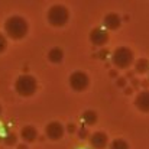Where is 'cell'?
I'll use <instances>...</instances> for the list:
<instances>
[{
	"mask_svg": "<svg viewBox=\"0 0 149 149\" xmlns=\"http://www.w3.org/2000/svg\"><path fill=\"white\" fill-rule=\"evenodd\" d=\"M28 31H29V25L22 16L15 15L4 22V32L10 39L19 41L28 35Z\"/></svg>",
	"mask_w": 149,
	"mask_h": 149,
	"instance_id": "6da1fadb",
	"label": "cell"
},
{
	"mask_svg": "<svg viewBox=\"0 0 149 149\" xmlns=\"http://www.w3.org/2000/svg\"><path fill=\"white\" fill-rule=\"evenodd\" d=\"M36 88H38L36 80L31 74L19 75L16 78V81H15V90L22 97H31V96H33L36 93Z\"/></svg>",
	"mask_w": 149,
	"mask_h": 149,
	"instance_id": "7a4b0ae2",
	"label": "cell"
},
{
	"mask_svg": "<svg viewBox=\"0 0 149 149\" xmlns=\"http://www.w3.org/2000/svg\"><path fill=\"white\" fill-rule=\"evenodd\" d=\"M48 22L49 25L55 26V28H61V26H65L70 20V12L65 6L62 4H55L49 7L48 10Z\"/></svg>",
	"mask_w": 149,
	"mask_h": 149,
	"instance_id": "3957f363",
	"label": "cell"
},
{
	"mask_svg": "<svg viewBox=\"0 0 149 149\" xmlns=\"http://www.w3.org/2000/svg\"><path fill=\"white\" fill-rule=\"evenodd\" d=\"M113 64L120 70H127L133 64V51L127 47H119L116 48L111 55Z\"/></svg>",
	"mask_w": 149,
	"mask_h": 149,
	"instance_id": "277c9868",
	"label": "cell"
},
{
	"mask_svg": "<svg viewBox=\"0 0 149 149\" xmlns=\"http://www.w3.org/2000/svg\"><path fill=\"white\" fill-rule=\"evenodd\" d=\"M90 86V78L84 71H74L70 75V87L74 91H84Z\"/></svg>",
	"mask_w": 149,
	"mask_h": 149,
	"instance_id": "5b68a950",
	"label": "cell"
},
{
	"mask_svg": "<svg viewBox=\"0 0 149 149\" xmlns=\"http://www.w3.org/2000/svg\"><path fill=\"white\" fill-rule=\"evenodd\" d=\"M65 133V127L59 122H49L45 127V135L51 141H59Z\"/></svg>",
	"mask_w": 149,
	"mask_h": 149,
	"instance_id": "8992f818",
	"label": "cell"
},
{
	"mask_svg": "<svg viewBox=\"0 0 149 149\" xmlns=\"http://www.w3.org/2000/svg\"><path fill=\"white\" fill-rule=\"evenodd\" d=\"M90 41L94 47H104L109 41V33L101 28H94L90 32Z\"/></svg>",
	"mask_w": 149,
	"mask_h": 149,
	"instance_id": "52a82bcc",
	"label": "cell"
},
{
	"mask_svg": "<svg viewBox=\"0 0 149 149\" xmlns=\"http://www.w3.org/2000/svg\"><path fill=\"white\" fill-rule=\"evenodd\" d=\"M90 143L93 149H106L109 145V138L104 132H94L90 135Z\"/></svg>",
	"mask_w": 149,
	"mask_h": 149,
	"instance_id": "ba28073f",
	"label": "cell"
},
{
	"mask_svg": "<svg viewBox=\"0 0 149 149\" xmlns=\"http://www.w3.org/2000/svg\"><path fill=\"white\" fill-rule=\"evenodd\" d=\"M103 25L107 31H116L122 25V19L117 13H107L103 19Z\"/></svg>",
	"mask_w": 149,
	"mask_h": 149,
	"instance_id": "9c48e42d",
	"label": "cell"
},
{
	"mask_svg": "<svg viewBox=\"0 0 149 149\" xmlns=\"http://www.w3.org/2000/svg\"><path fill=\"white\" fill-rule=\"evenodd\" d=\"M135 106L138 107V110L143 113H149V90H143L136 96Z\"/></svg>",
	"mask_w": 149,
	"mask_h": 149,
	"instance_id": "30bf717a",
	"label": "cell"
},
{
	"mask_svg": "<svg viewBox=\"0 0 149 149\" xmlns=\"http://www.w3.org/2000/svg\"><path fill=\"white\" fill-rule=\"evenodd\" d=\"M20 138L26 142V143H32L36 141L38 138V130L33 127V126H25L22 130H20Z\"/></svg>",
	"mask_w": 149,
	"mask_h": 149,
	"instance_id": "8fae6325",
	"label": "cell"
},
{
	"mask_svg": "<svg viewBox=\"0 0 149 149\" xmlns=\"http://www.w3.org/2000/svg\"><path fill=\"white\" fill-rule=\"evenodd\" d=\"M81 119H83L84 125H87V126H93V125L97 123L99 116H97V113H96L94 110H86V111L83 113Z\"/></svg>",
	"mask_w": 149,
	"mask_h": 149,
	"instance_id": "7c38bea8",
	"label": "cell"
},
{
	"mask_svg": "<svg viewBox=\"0 0 149 149\" xmlns=\"http://www.w3.org/2000/svg\"><path fill=\"white\" fill-rule=\"evenodd\" d=\"M48 59H49L52 64H59L62 59H64V51L58 47L52 48V49L48 52Z\"/></svg>",
	"mask_w": 149,
	"mask_h": 149,
	"instance_id": "4fadbf2b",
	"label": "cell"
},
{
	"mask_svg": "<svg viewBox=\"0 0 149 149\" xmlns=\"http://www.w3.org/2000/svg\"><path fill=\"white\" fill-rule=\"evenodd\" d=\"M135 71L138 74H145L146 71H149V61L146 58H139L135 62Z\"/></svg>",
	"mask_w": 149,
	"mask_h": 149,
	"instance_id": "5bb4252c",
	"label": "cell"
},
{
	"mask_svg": "<svg viewBox=\"0 0 149 149\" xmlns=\"http://www.w3.org/2000/svg\"><path fill=\"white\" fill-rule=\"evenodd\" d=\"M3 143H4L6 146H15V145L17 143V136H16V133L9 132V133L3 138Z\"/></svg>",
	"mask_w": 149,
	"mask_h": 149,
	"instance_id": "9a60e30c",
	"label": "cell"
},
{
	"mask_svg": "<svg viewBox=\"0 0 149 149\" xmlns=\"http://www.w3.org/2000/svg\"><path fill=\"white\" fill-rule=\"evenodd\" d=\"M109 149H129V145H127V142L123 141V139H114V141L110 143Z\"/></svg>",
	"mask_w": 149,
	"mask_h": 149,
	"instance_id": "2e32d148",
	"label": "cell"
},
{
	"mask_svg": "<svg viewBox=\"0 0 149 149\" xmlns=\"http://www.w3.org/2000/svg\"><path fill=\"white\" fill-rule=\"evenodd\" d=\"M75 133L80 136V139H87V138L90 136V135H88V129H87V126H83V127L77 129Z\"/></svg>",
	"mask_w": 149,
	"mask_h": 149,
	"instance_id": "e0dca14e",
	"label": "cell"
},
{
	"mask_svg": "<svg viewBox=\"0 0 149 149\" xmlns=\"http://www.w3.org/2000/svg\"><path fill=\"white\" fill-rule=\"evenodd\" d=\"M7 48V39L3 33H0V54Z\"/></svg>",
	"mask_w": 149,
	"mask_h": 149,
	"instance_id": "ac0fdd59",
	"label": "cell"
},
{
	"mask_svg": "<svg viewBox=\"0 0 149 149\" xmlns=\"http://www.w3.org/2000/svg\"><path fill=\"white\" fill-rule=\"evenodd\" d=\"M65 130H67L68 133H71V135H72V133H75V132H77V125H74V123H68V125H67V127H65Z\"/></svg>",
	"mask_w": 149,
	"mask_h": 149,
	"instance_id": "d6986e66",
	"label": "cell"
},
{
	"mask_svg": "<svg viewBox=\"0 0 149 149\" xmlns=\"http://www.w3.org/2000/svg\"><path fill=\"white\" fill-rule=\"evenodd\" d=\"M116 84H117V87L125 88V87H126V78H125V77H119L117 81H116Z\"/></svg>",
	"mask_w": 149,
	"mask_h": 149,
	"instance_id": "ffe728a7",
	"label": "cell"
},
{
	"mask_svg": "<svg viewBox=\"0 0 149 149\" xmlns=\"http://www.w3.org/2000/svg\"><path fill=\"white\" fill-rule=\"evenodd\" d=\"M109 75L114 78V77H117V71H116V70H110V71H109Z\"/></svg>",
	"mask_w": 149,
	"mask_h": 149,
	"instance_id": "44dd1931",
	"label": "cell"
},
{
	"mask_svg": "<svg viewBox=\"0 0 149 149\" xmlns=\"http://www.w3.org/2000/svg\"><path fill=\"white\" fill-rule=\"evenodd\" d=\"M139 84H141V83H139L138 78H133V80H132V86H133V87H138Z\"/></svg>",
	"mask_w": 149,
	"mask_h": 149,
	"instance_id": "7402d4cb",
	"label": "cell"
},
{
	"mask_svg": "<svg viewBox=\"0 0 149 149\" xmlns=\"http://www.w3.org/2000/svg\"><path fill=\"white\" fill-rule=\"evenodd\" d=\"M16 149H28V145H26V143H19V145L16 146Z\"/></svg>",
	"mask_w": 149,
	"mask_h": 149,
	"instance_id": "603a6c76",
	"label": "cell"
},
{
	"mask_svg": "<svg viewBox=\"0 0 149 149\" xmlns=\"http://www.w3.org/2000/svg\"><path fill=\"white\" fill-rule=\"evenodd\" d=\"M142 87H143L145 90H148V87H149V81H148V80H145V81L142 83Z\"/></svg>",
	"mask_w": 149,
	"mask_h": 149,
	"instance_id": "cb8c5ba5",
	"label": "cell"
},
{
	"mask_svg": "<svg viewBox=\"0 0 149 149\" xmlns=\"http://www.w3.org/2000/svg\"><path fill=\"white\" fill-rule=\"evenodd\" d=\"M125 93L129 96V94H132V87H125Z\"/></svg>",
	"mask_w": 149,
	"mask_h": 149,
	"instance_id": "d4e9b609",
	"label": "cell"
},
{
	"mask_svg": "<svg viewBox=\"0 0 149 149\" xmlns=\"http://www.w3.org/2000/svg\"><path fill=\"white\" fill-rule=\"evenodd\" d=\"M0 114H1V106H0Z\"/></svg>",
	"mask_w": 149,
	"mask_h": 149,
	"instance_id": "484cf974",
	"label": "cell"
}]
</instances>
